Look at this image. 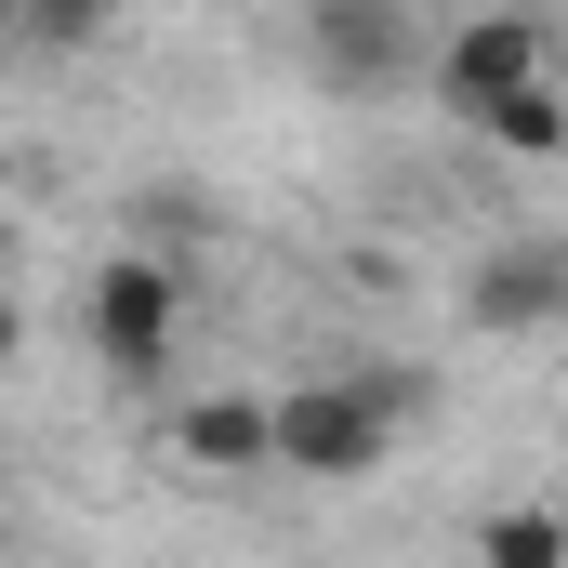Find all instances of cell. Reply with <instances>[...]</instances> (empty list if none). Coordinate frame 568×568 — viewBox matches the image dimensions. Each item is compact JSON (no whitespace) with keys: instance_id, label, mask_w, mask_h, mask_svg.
I'll list each match as a JSON object with an SVG mask.
<instances>
[{"instance_id":"277c9868","label":"cell","mask_w":568,"mask_h":568,"mask_svg":"<svg viewBox=\"0 0 568 568\" xmlns=\"http://www.w3.org/2000/svg\"><path fill=\"white\" fill-rule=\"evenodd\" d=\"M463 317L476 331H568V239H489L476 278H463Z\"/></svg>"},{"instance_id":"52a82bcc","label":"cell","mask_w":568,"mask_h":568,"mask_svg":"<svg viewBox=\"0 0 568 568\" xmlns=\"http://www.w3.org/2000/svg\"><path fill=\"white\" fill-rule=\"evenodd\" d=\"M476 133L503 145V159H568V93H556V80H529V93L476 106Z\"/></svg>"},{"instance_id":"30bf717a","label":"cell","mask_w":568,"mask_h":568,"mask_svg":"<svg viewBox=\"0 0 568 568\" xmlns=\"http://www.w3.org/2000/svg\"><path fill=\"white\" fill-rule=\"evenodd\" d=\"M13 357H27V304L0 291V371H13Z\"/></svg>"},{"instance_id":"8fae6325","label":"cell","mask_w":568,"mask_h":568,"mask_svg":"<svg viewBox=\"0 0 568 568\" xmlns=\"http://www.w3.org/2000/svg\"><path fill=\"white\" fill-rule=\"evenodd\" d=\"M13 252H27V239H13V212H0V278H13Z\"/></svg>"},{"instance_id":"5b68a950","label":"cell","mask_w":568,"mask_h":568,"mask_svg":"<svg viewBox=\"0 0 568 568\" xmlns=\"http://www.w3.org/2000/svg\"><path fill=\"white\" fill-rule=\"evenodd\" d=\"M542 53H556V40H542L529 13H463V27L436 40V93H449V106L476 120V106L529 93V80H542Z\"/></svg>"},{"instance_id":"6da1fadb","label":"cell","mask_w":568,"mask_h":568,"mask_svg":"<svg viewBox=\"0 0 568 568\" xmlns=\"http://www.w3.org/2000/svg\"><path fill=\"white\" fill-rule=\"evenodd\" d=\"M265 410H278V476L357 489V476H384L397 424H424V410H436V371H317V384L265 397Z\"/></svg>"},{"instance_id":"7c38bea8","label":"cell","mask_w":568,"mask_h":568,"mask_svg":"<svg viewBox=\"0 0 568 568\" xmlns=\"http://www.w3.org/2000/svg\"><path fill=\"white\" fill-rule=\"evenodd\" d=\"M13 27H27V0H0V40H13Z\"/></svg>"},{"instance_id":"3957f363","label":"cell","mask_w":568,"mask_h":568,"mask_svg":"<svg viewBox=\"0 0 568 568\" xmlns=\"http://www.w3.org/2000/svg\"><path fill=\"white\" fill-rule=\"evenodd\" d=\"M304 67L331 93H410L436 53H424V13L410 0H304Z\"/></svg>"},{"instance_id":"ba28073f","label":"cell","mask_w":568,"mask_h":568,"mask_svg":"<svg viewBox=\"0 0 568 568\" xmlns=\"http://www.w3.org/2000/svg\"><path fill=\"white\" fill-rule=\"evenodd\" d=\"M476 568H568V516H556V503H503V516H476Z\"/></svg>"},{"instance_id":"8992f818","label":"cell","mask_w":568,"mask_h":568,"mask_svg":"<svg viewBox=\"0 0 568 568\" xmlns=\"http://www.w3.org/2000/svg\"><path fill=\"white\" fill-rule=\"evenodd\" d=\"M172 463H199V476H278V410L265 397H199L172 424Z\"/></svg>"},{"instance_id":"9c48e42d","label":"cell","mask_w":568,"mask_h":568,"mask_svg":"<svg viewBox=\"0 0 568 568\" xmlns=\"http://www.w3.org/2000/svg\"><path fill=\"white\" fill-rule=\"evenodd\" d=\"M133 0H27V40H53V53H80V40H106Z\"/></svg>"},{"instance_id":"7a4b0ae2","label":"cell","mask_w":568,"mask_h":568,"mask_svg":"<svg viewBox=\"0 0 568 568\" xmlns=\"http://www.w3.org/2000/svg\"><path fill=\"white\" fill-rule=\"evenodd\" d=\"M80 331H93V357H106L120 384H159V371H172V331H185V278H172L159 252H106L93 291H80Z\"/></svg>"}]
</instances>
